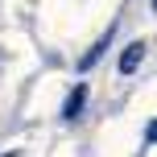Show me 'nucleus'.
I'll list each match as a JSON object with an SVG mask.
<instances>
[{
	"label": "nucleus",
	"instance_id": "nucleus-1",
	"mask_svg": "<svg viewBox=\"0 0 157 157\" xmlns=\"http://www.w3.org/2000/svg\"><path fill=\"white\" fill-rule=\"evenodd\" d=\"M145 62V41H128V50L120 54V75H132Z\"/></svg>",
	"mask_w": 157,
	"mask_h": 157
},
{
	"label": "nucleus",
	"instance_id": "nucleus-2",
	"mask_svg": "<svg viewBox=\"0 0 157 157\" xmlns=\"http://www.w3.org/2000/svg\"><path fill=\"white\" fill-rule=\"evenodd\" d=\"M83 103H87V87L78 83L75 91H71V99H66V108H62V116H66V120H78V112H83Z\"/></svg>",
	"mask_w": 157,
	"mask_h": 157
},
{
	"label": "nucleus",
	"instance_id": "nucleus-3",
	"mask_svg": "<svg viewBox=\"0 0 157 157\" xmlns=\"http://www.w3.org/2000/svg\"><path fill=\"white\" fill-rule=\"evenodd\" d=\"M145 141H149V145H157V120H149V128H145Z\"/></svg>",
	"mask_w": 157,
	"mask_h": 157
},
{
	"label": "nucleus",
	"instance_id": "nucleus-4",
	"mask_svg": "<svg viewBox=\"0 0 157 157\" xmlns=\"http://www.w3.org/2000/svg\"><path fill=\"white\" fill-rule=\"evenodd\" d=\"M153 8H157V0H153Z\"/></svg>",
	"mask_w": 157,
	"mask_h": 157
}]
</instances>
